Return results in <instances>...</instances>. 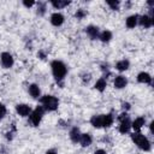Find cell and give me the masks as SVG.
Here are the masks:
<instances>
[{"label": "cell", "instance_id": "obj_32", "mask_svg": "<svg viewBox=\"0 0 154 154\" xmlns=\"http://www.w3.org/2000/svg\"><path fill=\"white\" fill-rule=\"evenodd\" d=\"M122 107H123V109H124V111H128V109H130V107H131V106H130V103H129V102H124V103L122 105Z\"/></svg>", "mask_w": 154, "mask_h": 154}, {"label": "cell", "instance_id": "obj_33", "mask_svg": "<svg viewBox=\"0 0 154 154\" xmlns=\"http://www.w3.org/2000/svg\"><path fill=\"white\" fill-rule=\"evenodd\" d=\"M94 154H107V152L105 149H96L94 152Z\"/></svg>", "mask_w": 154, "mask_h": 154}, {"label": "cell", "instance_id": "obj_8", "mask_svg": "<svg viewBox=\"0 0 154 154\" xmlns=\"http://www.w3.org/2000/svg\"><path fill=\"white\" fill-rule=\"evenodd\" d=\"M16 112L20 116V117H28L31 113V107L26 103H18L16 106Z\"/></svg>", "mask_w": 154, "mask_h": 154}, {"label": "cell", "instance_id": "obj_4", "mask_svg": "<svg viewBox=\"0 0 154 154\" xmlns=\"http://www.w3.org/2000/svg\"><path fill=\"white\" fill-rule=\"evenodd\" d=\"M117 119L119 120V128H118L119 132L120 134H128L129 130L131 129V120H130L129 114L126 112H123L122 114L118 116Z\"/></svg>", "mask_w": 154, "mask_h": 154}, {"label": "cell", "instance_id": "obj_31", "mask_svg": "<svg viewBox=\"0 0 154 154\" xmlns=\"http://www.w3.org/2000/svg\"><path fill=\"white\" fill-rule=\"evenodd\" d=\"M37 57H38L40 59H45V58H46V53H45L43 51H38V53H37Z\"/></svg>", "mask_w": 154, "mask_h": 154}, {"label": "cell", "instance_id": "obj_15", "mask_svg": "<svg viewBox=\"0 0 154 154\" xmlns=\"http://www.w3.org/2000/svg\"><path fill=\"white\" fill-rule=\"evenodd\" d=\"M144 124H146L144 117H137L134 122H131V128H134L135 131H140V130L143 128Z\"/></svg>", "mask_w": 154, "mask_h": 154}, {"label": "cell", "instance_id": "obj_16", "mask_svg": "<svg viewBox=\"0 0 154 154\" xmlns=\"http://www.w3.org/2000/svg\"><path fill=\"white\" fill-rule=\"evenodd\" d=\"M81 131H79V128L77 126H73L71 130H70V140L73 142V143H77L79 142V138H81Z\"/></svg>", "mask_w": 154, "mask_h": 154}, {"label": "cell", "instance_id": "obj_13", "mask_svg": "<svg viewBox=\"0 0 154 154\" xmlns=\"http://www.w3.org/2000/svg\"><path fill=\"white\" fill-rule=\"evenodd\" d=\"M138 17H140L138 14H131V16H129L126 18V20H125V25L129 29H134L138 24Z\"/></svg>", "mask_w": 154, "mask_h": 154}, {"label": "cell", "instance_id": "obj_9", "mask_svg": "<svg viewBox=\"0 0 154 154\" xmlns=\"http://www.w3.org/2000/svg\"><path fill=\"white\" fill-rule=\"evenodd\" d=\"M126 84H128V78H126L125 76H123V75L116 76V78H114V81H113L114 88H117V89H123V88L126 87Z\"/></svg>", "mask_w": 154, "mask_h": 154}, {"label": "cell", "instance_id": "obj_20", "mask_svg": "<svg viewBox=\"0 0 154 154\" xmlns=\"http://www.w3.org/2000/svg\"><path fill=\"white\" fill-rule=\"evenodd\" d=\"M129 67H130V61H129L128 59L119 60V61H117V64H116V69H117L118 71H126Z\"/></svg>", "mask_w": 154, "mask_h": 154}, {"label": "cell", "instance_id": "obj_17", "mask_svg": "<svg viewBox=\"0 0 154 154\" xmlns=\"http://www.w3.org/2000/svg\"><path fill=\"white\" fill-rule=\"evenodd\" d=\"M93 142V137L90 134H82L79 138V143L82 147H89Z\"/></svg>", "mask_w": 154, "mask_h": 154}, {"label": "cell", "instance_id": "obj_21", "mask_svg": "<svg viewBox=\"0 0 154 154\" xmlns=\"http://www.w3.org/2000/svg\"><path fill=\"white\" fill-rule=\"evenodd\" d=\"M95 89L96 90H99V91H103L105 89H106V87H107V81H106V78H103V77H101V78H99L96 82H95Z\"/></svg>", "mask_w": 154, "mask_h": 154}, {"label": "cell", "instance_id": "obj_34", "mask_svg": "<svg viewBox=\"0 0 154 154\" xmlns=\"http://www.w3.org/2000/svg\"><path fill=\"white\" fill-rule=\"evenodd\" d=\"M46 154H57V152H55L54 149H49V150L46 152Z\"/></svg>", "mask_w": 154, "mask_h": 154}, {"label": "cell", "instance_id": "obj_22", "mask_svg": "<svg viewBox=\"0 0 154 154\" xmlns=\"http://www.w3.org/2000/svg\"><path fill=\"white\" fill-rule=\"evenodd\" d=\"M114 122V117L112 113H107V114H103V125L102 128H109Z\"/></svg>", "mask_w": 154, "mask_h": 154}, {"label": "cell", "instance_id": "obj_30", "mask_svg": "<svg viewBox=\"0 0 154 154\" xmlns=\"http://www.w3.org/2000/svg\"><path fill=\"white\" fill-rule=\"evenodd\" d=\"M82 78H83V82H84V83H88V82L90 81L91 77H90V73H84Z\"/></svg>", "mask_w": 154, "mask_h": 154}, {"label": "cell", "instance_id": "obj_25", "mask_svg": "<svg viewBox=\"0 0 154 154\" xmlns=\"http://www.w3.org/2000/svg\"><path fill=\"white\" fill-rule=\"evenodd\" d=\"M106 4L112 8V10H114V11H117V10H119V5H120V1L119 0H107L106 1Z\"/></svg>", "mask_w": 154, "mask_h": 154}, {"label": "cell", "instance_id": "obj_26", "mask_svg": "<svg viewBox=\"0 0 154 154\" xmlns=\"http://www.w3.org/2000/svg\"><path fill=\"white\" fill-rule=\"evenodd\" d=\"M88 14V12L85 11V10H83V8H79V10H77L76 11V13H75V17L77 18V19H83L85 16Z\"/></svg>", "mask_w": 154, "mask_h": 154}, {"label": "cell", "instance_id": "obj_12", "mask_svg": "<svg viewBox=\"0 0 154 154\" xmlns=\"http://www.w3.org/2000/svg\"><path fill=\"white\" fill-rule=\"evenodd\" d=\"M90 124H91L94 128H96V129L102 128V125H103V114L93 116V117L90 118Z\"/></svg>", "mask_w": 154, "mask_h": 154}, {"label": "cell", "instance_id": "obj_24", "mask_svg": "<svg viewBox=\"0 0 154 154\" xmlns=\"http://www.w3.org/2000/svg\"><path fill=\"white\" fill-rule=\"evenodd\" d=\"M36 13H37L38 16H43V14L46 13V2H42V1H38V2H37Z\"/></svg>", "mask_w": 154, "mask_h": 154}, {"label": "cell", "instance_id": "obj_14", "mask_svg": "<svg viewBox=\"0 0 154 154\" xmlns=\"http://www.w3.org/2000/svg\"><path fill=\"white\" fill-rule=\"evenodd\" d=\"M137 82L143 83V84H150L152 83V77H150V75L148 72L142 71V72H140L137 75Z\"/></svg>", "mask_w": 154, "mask_h": 154}, {"label": "cell", "instance_id": "obj_2", "mask_svg": "<svg viewBox=\"0 0 154 154\" xmlns=\"http://www.w3.org/2000/svg\"><path fill=\"white\" fill-rule=\"evenodd\" d=\"M130 137H131V141H132L140 149H142V150H144V152L150 150L152 144H150L149 140H148L143 134H141L140 131H136V132L131 134Z\"/></svg>", "mask_w": 154, "mask_h": 154}, {"label": "cell", "instance_id": "obj_5", "mask_svg": "<svg viewBox=\"0 0 154 154\" xmlns=\"http://www.w3.org/2000/svg\"><path fill=\"white\" fill-rule=\"evenodd\" d=\"M45 114V109L42 106H36V108L34 111H31V113L29 114V122L32 126H38L41 120H42V117Z\"/></svg>", "mask_w": 154, "mask_h": 154}, {"label": "cell", "instance_id": "obj_11", "mask_svg": "<svg viewBox=\"0 0 154 154\" xmlns=\"http://www.w3.org/2000/svg\"><path fill=\"white\" fill-rule=\"evenodd\" d=\"M85 32L87 35L91 38V40H96L99 38V35H100V30L97 26H94V25H88L85 28Z\"/></svg>", "mask_w": 154, "mask_h": 154}, {"label": "cell", "instance_id": "obj_19", "mask_svg": "<svg viewBox=\"0 0 154 154\" xmlns=\"http://www.w3.org/2000/svg\"><path fill=\"white\" fill-rule=\"evenodd\" d=\"M70 4H71V2L67 1V0H52V1H51V5H52L54 8H57V10L64 8V7L69 6Z\"/></svg>", "mask_w": 154, "mask_h": 154}, {"label": "cell", "instance_id": "obj_3", "mask_svg": "<svg viewBox=\"0 0 154 154\" xmlns=\"http://www.w3.org/2000/svg\"><path fill=\"white\" fill-rule=\"evenodd\" d=\"M40 102H41V106L43 107V109L48 111V112L57 111L58 106H59V100L54 95H43L42 97H40Z\"/></svg>", "mask_w": 154, "mask_h": 154}, {"label": "cell", "instance_id": "obj_6", "mask_svg": "<svg viewBox=\"0 0 154 154\" xmlns=\"http://www.w3.org/2000/svg\"><path fill=\"white\" fill-rule=\"evenodd\" d=\"M0 63H1L2 67H5V69H11V67L13 66V64H14V59H13V57H12L11 53H8V52H2V53L0 54Z\"/></svg>", "mask_w": 154, "mask_h": 154}, {"label": "cell", "instance_id": "obj_28", "mask_svg": "<svg viewBox=\"0 0 154 154\" xmlns=\"http://www.w3.org/2000/svg\"><path fill=\"white\" fill-rule=\"evenodd\" d=\"M7 113V109H6V106L4 103L0 102V119H2Z\"/></svg>", "mask_w": 154, "mask_h": 154}, {"label": "cell", "instance_id": "obj_10", "mask_svg": "<svg viewBox=\"0 0 154 154\" xmlns=\"http://www.w3.org/2000/svg\"><path fill=\"white\" fill-rule=\"evenodd\" d=\"M64 20H65V18H64V16L60 12H54L51 16V23L54 26H60L64 23Z\"/></svg>", "mask_w": 154, "mask_h": 154}, {"label": "cell", "instance_id": "obj_18", "mask_svg": "<svg viewBox=\"0 0 154 154\" xmlns=\"http://www.w3.org/2000/svg\"><path fill=\"white\" fill-rule=\"evenodd\" d=\"M29 94H30V96H32L34 99H37V97H40V95H41V90H40V87L37 85V84H30L29 85Z\"/></svg>", "mask_w": 154, "mask_h": 154}, {"label": "cell", "instance_id": "obj_1", "mask_svg": "<svg viewBox=\"0 0 154 154\" xmlns=\"http://www.w3.org/2000/svg\"><path fill=\"white\" fill-rule=\"evenodd\" d=\"M51 67H52V73H53V77L55 78V81L58 83H61L67 73L66 65L60 60H53L51 63Z\"/></svg>", "mask_w": 154, "mask_h": 154}, {"label": "cell", "instance_id": "obj_7", "mask_svg": "<svg viewBox=\"0 0 154 154\" xmlns=\"http://www.w3.org/2000/svg\"><path fill=\"white\" fill-rule=\"evenodd\" d=\"M138 24L144 28V29H148L153 25V16H149V14H143V16H140L138 17Z\"/></svg>", "mask_w": 154, "mask_h": 154}, {"label": "cell", "instance_id": "obj_29", "mask_svg": "<svg viewBox=\"0 0 154 154\" xmlns=\"http://www.w3.org/2000/svg\"><path fill=\"white\" fill-rule=\"evenodd\" d=\"M23 5H24L25 7H31V6H34V5H35V1H32V0H30V1L24 0V1H23Z\"/></svg>", "mask_w": 154, "mask_h": 154}, {"label": "cell", "instance_id": "obj_27", "mask_svg": "<svg viewBox=\"0 0 154 154\" xmlns=\"http://www.w3.org/2000/svg\"><path fill=\"white\" fill-rule=\"evenodd\" d=\"M16 132V126H14V124H12V130L11 131H8V132H6V138L8 140V141H11L12 138H13V134Z\"/></svg>", "mask_w": 154, "mask_h": 154}, {"label": "cell", "instance_id": "obj_23", "mask_svg": "<svg viewBox=\"0 0 154 154\" xmlns=\"http://www.w3.org/2000/svg\"><path fill=\"white\" fill-rule=\"evenodd\" d=\"M99 38H100L102 42H109L111 38H112V32H111L109 30H103V31L100 32Z\"/></svg>", "mask_w": 154, "mask_h": 154}]
</instances>
